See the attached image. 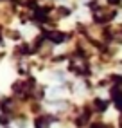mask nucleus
I'll use <instances>...</instances> for the list:
<instances>
[{
  "label": "nucleus",
  "mask_w": 122,
  "mask_h": 128,
  "mask_svg": "<svg viewBox=\"0 0 122 128\" xmlns=\"http://www.w3.org/2000/svg\"><path fill=\"white\" fill-rule=\"evenodd\" d=\"M70 69L79 72V74H84L86 70H88V63H86V60L83 56H72L70 60Z\"/></svg>",
  "instance_id": "f257e3e1"
},
{
  "label": "nucleus",
  "mask_w": 122,
  "mask_h": 128,
  "mask_svg": "<svg viewBox=\"0 0 122 128\" xmlns=\"http://www.w3.org/2000/svg\"><path fill=\"white\" fill-rule=\"evenodd\" d=\"M113 16V9H101V11H95V18L97 22H106Z\"/></svg>",
  "instance_id": "f03ea898"
},
{
  "label": "nucleus",
  "mask_w": 122,
  "mask_h": 128,
  "mask_svg": "<svg viewBox=\"0 0 122 128\" xmlns=\"http://www.w3.org/2000/svg\"><path fill=\"white\" fill-rule=\"evenodd\" d=\"M49 38L52 40V42H63V34H61V32H49Z\"/></svg>",
  "instance_id": "7ed1b4c3"
},
{
  "label": "nucleus",
  "mask_w": 122,
  "mask_h": 128,
  "mask_svg": "<svg viewBox=\"0 0 122 128\" xmlns=\"http://www.w3.org/2000/svg\"><path fill=\"white\" fill-rule=\"evenodd\" d=\"M36 128H49V119H38Z\"/></svg>",
  "instance_id": "20e7f679"
},
{
  "label": "nucleus",
  "mask_w": 122,
  "mask_h": 128,
  "mask_svg": "<svg viewBox=\"0 0 122 128\" xmlns=\"http://www.w3.org/2000/svg\"><path fill=\"white\" fill-rule=\"evenodd\" d=\"M99 128H111V126H106V124H102V126H99Z\"/></svg>",
  "instance_id": "39448f33"
},
{
  "label": "nucleus",
  "mask_w": 122,
  "mask_h": 128,
  "mask_svg": "<svg viewBox=\"0 0 122 128\" xmlns=\"http://www.w3.org/2000/svg\"><path fill=\"white\" fill-rule=\"evenodd\" d=\"M120 128H122V117H120Z\"/></svg>",
  "instance_id": "423d86ee"
}]
</instances>
